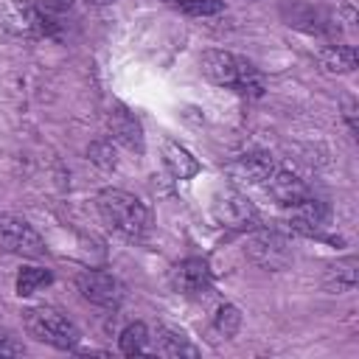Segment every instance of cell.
<instances>
[{
    "label": "cell",
    "instance_id": "obj_1",
    "mask_svg": "<svg viewBox=\"0 0 359 359\" xmlns=\"http://www.w3.org/2000/svg\"><path fill=\"white\" fill-rule=\"evenodd\" d=\"M202 76L219 87H230L241 95H261L264 93V76L241 56L230 50H205L199 59Z\"/></svg>",
    "mask_w": 359,
    "mask_h": 359
},
{
    "label": "cell",
    "instance_id": "obj_2",
    "mask_svg": "<svg viewBox=\"0 0 359 359\" xmlns=\"http://www.w3.org/2000/svg\"><path fill=\"white\" fill-rule=\"evenodd\" d=\"M98 213L112 230H118L126 238H140V236L149 233L146 205L137 196L126 194V191H118V188L101 191L98 194Z\"/></svg>",
    "mask_w": 359,
    "mask_h": 359
},
{
    "label": "cell",
    "instance_id": "obj_3",
    "mask_svg": "<svg viewBox=\"0 0 359 359\" xmlns=\"http://www.w3.org/2000/svg\"><path fill=\"white\" fill-rule=\"evenodd\" d=\"M25 328H28V334H31L34 339L48 342V345L62 348V351L76 348V342L81 339L76 323L67 320V317H65L59 309H53V306H34V309H28V311H25Z\"/></svg>",
    "mask_w": 359,
    "mask_h": 359
},
{
    "label": "cell",
    "instance_id": "obj_4",
    "mask_svg": "<svg viewBox=\"0 0 359 359\" xmlns=\"http://www.w3.org/2000/svg\"><path fill=\"white\" fill-rule=\"evenodd\" d=\"M0 25L14 34V36H25V39H34V36H53L59 22L53 14L42 11L39 6L34 3H25V0H3L0 3Z\"/></svg>",
    "mask_w": 359,
    "mask_h": 359
},
{
    "label": "cell",
    "instance_id": "obj_5",
    "mask_svg": "<svg viewBox=\"0 0 359 359\" xmlns=\"http://www.w3.org/2000/svg\"><path fill=\"white\" fill-rule=\"evenodd\" d=\"M0 241L22 258H39L45 252V244H42L39 233L25 219H17V216H3L0 219Z\"/></svg>",
    "mask_w": 359,
    "mask_h": 359
},
{
    "label": "cell",
    "instance_id": "obj_6",
    "mask_svg": "<svg viewBox=\"0 0 359 359\" xmlns=\"http://www.w3.org/2000/svg\"><path fill=\"white\" fill-rule=\"evenodd\" d=\"M213 213L222 224L233 227V230H247L258 224V213L252 208V202L236 191H224L222 196H216L213 202Z\"/></svg>",
    "mask_w": 359,
    "mask_h": 359
},
{
    "label": "cell",
    "instance_id": "obj_7",
    "mask_svg": "<svg viewBox=\"0 0 359 359\" xmlns=\"http://www.w3.org/2000/svg\"><path fill=\"white\" fill-rule=\"evenodd\" d=\"M286 222L292 224V230L306 233V236H317L325 222H328V205L314 199V196H303L292 205H286Z\"/></svg>",
    "mask_w": 359,
    "mask_h": 359
},
{
    "label": "cell",
    "instance_id": "obj_8",
    "mask_svg": "<svg viewBox=\"0 0 359 359\" xmlns=\"http://www.w3.org/2000/svg\"><path fill=\"white\" fill-rule=\"evenodd\" d=\"M76 286H79L84 300H90L95 306H104V309L118 306L121 297H123L121 283L112 275H107V272H84V275H79Z\"/></svg>",
    "mask_w": 359,
    "mask_h": 359
},
{
    "label": "cell",
    "instance_id": "obj_9",
    "mask_svg": "<svg viewBox=\"0 0 359 359\" xmlns=\"http://www.w3.org/2000/svg\"><path fill=\"white\" fill-rule=\"evenodd\" d=\"M250 258L264 266V269H283L289 261H292V252H289V244L283 236L278 233H258L250 247H247Z\"/></svg>",
    "mask_w": 359,
    "mask_h": 359
},
{
    "label": "cell",
    "instance_id": "obj_10",
    "mask_svg": "<svg viewBox=\"0 0 359 359\" xmlns=\"http://www.w3.org/2000/svg\"><path fill=\"white\" fill-rule=\"evenodd\" d=\"M210 283V266L205 258H185L171 269V286L182 294H196L208 289Z\"/></svg>",
    "mask_w": 359,
    "mask_h": 359
},
{
    "label": "cell",
    "instance_id": "obj_11",
    "mask_svg": "<svg viewBox=\"0 0 359 359\" xmlns=\"http://www.w3.org/2000/svg\"><path fill=\"white\" fill-rule=\"evenodd\" d=\"M264 185V191L275 199V202H280L283 208L286 205H292V202H297V199H303L309 191H306V182L297 177V174H292V171H286V168H280V165H275L272 171H269V177L261 182Z\"/></svg>",
    "mask_w": 359,
    "mask_h": 359
},
{
    "label": "cell",
    "instance_id": "obj_12",
    "mask_svg": "<svg viewBox=\"0 0 359 359\" xmlns=\"http://www.w3.org/2000/svg\"><path fill=\"white\" fill-rule=\"evenodd\" d=\"M272 168H275V160L266 151H250V154H241L230 163V174L241 182H250V185H261Z\"/></svg>",
    "mask_w": 359,
    "mask_h": 359
},
{
    "label": "cell",
    "instance_id": "obj_13",
    "mask_svg": "<svg viewBox=\"0 0 359 359\" xmlns=\"http://www.w3.org/2000/svg\"><path fill=\"white\" fill-rule=\"evenodd\" d=\"M109 132H112V140H118L121 146L132 151H143V129H140V121L129 109L115 107L109 112Z\"/></svg>",
    "mask_w": 359,
    "mask_h": 359
},
{
    "label": "cell",
    "instance_id": "obj_14",
    "mask_svg": "<svg viewBox=\"0 0 359 359\" xmlns=\"http://www.w3.org/2000/svg\"><path fill=\"white\" fill-rule=\"evenodd\" d=\"M163 160H165L168 171H171L177 180H188V177L199 174L196 157H194L188 149H182L180 143H165V146H163Z\"/></svg>",
    "mask_w": 359,
    "mask_h": 359
},
{
    "label": "cell",
    "instance_id": "obj_15",
    "mask_svg": "<svg viewBox=\"0 0 359 359\" xmlns=\"http://www.w3.org/2000/svg\"><path fill=\"white\" fill-rule=\"evenodd\" d=\"M317 62L328 73H353V67H356V50L351 45H325L317 53Z\"/></svg>",
    "mask_w": 359,
    "mask_h": 359
},
{
    "label": "cell",
    "instance_id": "obj_16",
    "mask_svg": "<svg viewBox=\"0 0 359 359\" xmlns=\"http://www.w3.org/2000/svg\"><path fill=\"white\" fill-rule=\"evenodd\" d=\"M154 351L163 353V356H171V359H177V356H196V348H194L182 334L168 331V328H160V331H157V337H154Z\"/></svg>",
    "mask_w": 359,
    "mask_h": 359
},
{
    "label": "cell",
    "instance_id": "obj_17",
    "mask_svg": "<svg viewBox=\"0 0 359 359\" xmlns=\"http://www.w3.org/2000/svg\"><path fill=\"white\" fill-rule=\"evenodd\" d=\"M238 328H241V311L230 303L219 306V311L213 314V334H216L213 339H230L236 337Z\"/></svg>",
    "mask_w": 359,
    "mask_h": 359
},
{
    "label": "cell",
    "instance_id": "obj_18",
    "mask_svg": "<svg viewBox=\"0 0 359 359\" xmlns=\"http://www.w3.org/2000/svg\"><path fill=\"white\" fill-rule=\"evenodd\" d=\"M356 261L353 258H345V261H337L334 266H328V289H334V292H348V289H353V283H356Z\"/></svg>",
    "mask_w": 359,
    "mask_h": 359
},
{
    "label": "cell",
    "instance_id": "obj_19",
    "mask_svg": "<svg viewBox=\"0 0 359 359\" xmlns=\"http://www.w3.org/2000/svg\"><path fill=\"white\" fill-rule=\"evenodd\" d=\"M50 280H53V275H50L48 269L25 266V269H20V275H17V294H20V297H28V294H34L36 289L48 286Z\"/></svg>",
    "mask_w": 359,
    "mask_h": 359
},
{
    "label": "cell",
    "instance_id": "obj_20",
    "mask_svg": "<svg viewBox=\"0 0 359 359\" xmlns=\"http://www.w3.org/2000/svg\"><path fill=\"white\" fill-rule=\"evenodd\" d=\"M146 342H149V331L143 323H132L121 331V351L126 356H135V353H143L146 351Z\"/></svg>",
    "mask_w": 359,
    "mask_h": 359
},
{
    "label": "cell",
    "instance_id": "obj_21",
    "mask_svg": "<svg viewBox=\"0 0 359 359\" xmlns=\"http://www.w3.org/2000/svg\"><path fill=\"white\" fill-rule=\"evenodd\" d=\"M174 6L182 14H191V17H210V14H222L224 11L222 0H174Z\"/></svg>",
    "mask_w": 359,
    "mask_h": 359
},
{
    "label": "cell",
    "instance_id": "obj_22",
    "mask_svg": "<svg viewBox=\"0 0 359 359\" xmlns=\"http://www.w3.org/2000/svg\"><path fill=\"white\" fill-rule=\"evenodd\" d=\"M87 154H90V160L95 163V165H101V168H115V146L109 143V140H101V143H93L90 149H87Z\"/></svg>",
    "mask_w": 359,
    "mask_h": 359
},
{
    "label": "cell",
    "instance_id": "obj_23",
    "mask_svg": "<svg viewBox=\"0 0 359 359\" xmlns=\"http://www.w3.org/2000/svg\"><path fill=\"white\" fill-rule=\"evenodd\" d=\"M20 353H25L22 342L8 331H0V356H20Z\"/></svg>",
    "mask_w": 359,
    "mask_h": 359
},
{
    "label": "cell",
    "instance_id": "obj_24",
    "mask_svg": "<svg viewBox=\"0 0 359 359\" xmlns=\"http://www.w3.org/2000/svg\"><path fill=\"white\" fill-rule=\"evenodd\" d=\"M93 3H115V0H93Z\"/></svg>",
    "mask_w": 359,
    "mask_h": 359
}]
</instances>
